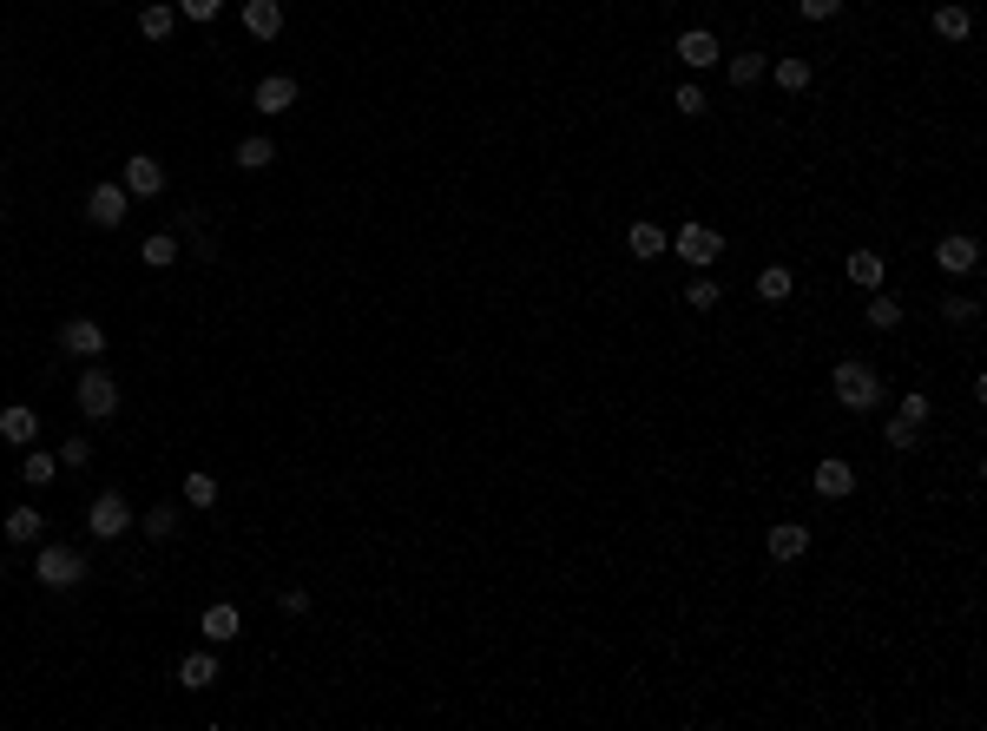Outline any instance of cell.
Segmentation results:
<instances>
[{
    "mask_svg": "<svg viewBox=\"0 0 987 731\" xmlns=\"http://www.w3.org/2000/svg\"><path fill=\"white\" fill-rule=\"evenodd\" d=\"M836 402H843V409H876L882 402V376L869 363H843L836 369Z\"/></svg>",
    "mask_w": 987,
    "mask_h": 731,
    "instance_id": "cell-1",
    "label": "cell"
},
{
    "mask_svg": "<svg viewBox=\"0 0 987 731\" xmlns=\"http://www.w3.org/2000/svg\"><path fill=\"white\" fill-rule=\"evenodd\" d=\"M224 0H178V20H218Z\"/></svg>",
    "mask_w": 987,
    "mask_h": 731,
    "instance_id": "cell-33",
    "label": "cell"
},
{
    "mask_svg": "<svg viewBox=\"0 0 987 731\" xmlns=\"http://www.w3.org/2000/svg\"><path fill=\"white\" fill-rule=\"evenodd\" d=\"M974 317H981V310H974V297H955V303H948V323H974Z\"/></svg>",
    "mask_w": 987,
    "mask_h": 731,
    "instance_id": "cell-38",
    "label": "cell"
},
{
    "mask_svg": "<svg viewBox=\"0 0 987 731\" xmlns=\"http://www.w3.org/2000/svg\"><path fill=\"white\" fill-rule=\"evenodd\" d=\"M678 112H685V119H698V112H705V93H698V86H678V99H672Z\"/></svg>",
    "mask_w": 987,
    "mask_h": 731,
    "instance_id": "cell-36",
    "label": "cell"
},
{
    "mask_svg": "<svg viewBox=\"0 0 987 731\" xmlns=\"http://www.w3.org/2000/svg\"><path fill=\"white\" fill-rule=\"evenodd\" d=\"M40 534H47V521H40V508H14V514H7V541L33 547Z\"/></svg>",
    "mask_w": 987,
    "mask_h": 731,
    "instance_id": "cell-20",
    "label": "cell"
},
{
    "mask_svg": "<svg viewBox=\"0 0 987 731\" xmlns=\"http://www.w3.org/2000/svg\"><path fill=\"white\" fill-rule=\"evenodd\" d=\"M270 159H277V145H270V139H244V145H237V172H264Z\"/></svg>",
    "mask_w": 987,
    "mask_h": 731,
    "instance_id": "cell-22",
    "label": "cell"
},
{
    "mask_svg": "<svg viewBox=\"0 0 987 731\" xmlns=\"http://www.w3.org/2000/svg\"><path fill=\"white\" fill-rule=\"evenodd\" d=\"M757 297H764V303H784V297H790V271H784V264L757 271Z\"/></svg>",
    "mask_w": 987,
    "mask_h": 731,
    "instance_id": "cell-27",
    "label": "cell"
},
{
    "mask_svg": "<svg viewBox=\"0 0 987 731\" xmlns=\"http://www.w3.org/2000/svg\"><path fill=\"white\" fill-rule=\"evenodd\" d=\"M665 244H672V238H665L658 224H632V257H658Z\"/></svg>",
    "mask_w": 987,
    "mask_h": 731,
    "instance_id": "cell-28",
    "label": "cell"
},
{
    "mask_svg": "<svg viewBox=\"0 0 987 731\" xmlns=\"http://www.w3.org/2000/svg\"><path fill=\"white\" fill-rule=\"evenodd\" d=\"M770 80L784 86V93H803V86H810V60H790L784 53V60H770Z\"/></svg>",
    "mask_w": 987,
    "mask_h": 731,
    "instance_id": "cell-21",
    "label": "cell"
},
{
    "mask_svg": "<svg viewBox=\"0 0 987 731\" xmlns=\"http://www.w3.org/2000/svg\"><path fill=\"white\" fill-rule=\"evenodd\" d=\"M902 422H915V429H922V422H928V396H909V402H902Z\"/></svg>",
    "mask_w": 987,
    "mask_h": 731,
    "instance_id": "cell-39",
    "label": "cell"
},
{
    "mask_svg": "<svg viewBox=\"0 0 987 731\" xmlns=\"http://www.w3.org/2000/svg\"><path fill=\"white\" fill-rule=\"evenodd\" d=\"M237 626H244V620H237V606H231V600H211V606H204V639H211V646L237 639Z\"/></svg>",
    "mask_w": 987,
    "mask_h": 731,
    "instance_id": "cell-16",
    "label": "cell"
},
{
    "mask_svg": "<svg viewBox=\"0 0 987 731\" xmlns=\"http://www.w3.org/2000/svg\"><path fill=\"white\" fill-rule=\"evenodd\" d=\"M882 442H889V448H902V455H909V448L922 442V429H915V422H889V435H882Z\"/></svg>",
    "mask_w": 987,
    "mask_h": 731,
    "instance_id": "cell-34",
    "label": "cell"
},
{
    "mask_svg": "<svg viewBox=\"0 0 987 731\" xmlns=\"http://www.w3.org/2000/svg\"><path fill=\"white\" fill-rule=\"evenodd\" d=\"M290 106H297V80H290V73H264V80H257V112L277 119V112H290Z\"/></svg>",
    "mask_w": 987,
    "mask_h": 731,
    "instance_id": "cell-9",
    "label": "cell"
},
{
    "mask_svg": "<svg viewBox=\"0 0 987 731\" xmlns=\"http://www.w3.org/2000/svg\"><path fill=\"white\" fill-rule=\"evenodd\" d=\"M86 527H93V534H99V541H119V534H126V527H132V508H126V494H99V501H93V508H86Z\"/></svg>",
    "mask_w": 987,
    "mask_h": 731,
    "instance_id": "cell-4",
    "label": "cell"
},
{
    "mask_svg": "<svg viewBox=\"0 0 987 731\" xmlns=\"http://www.w3.org/2000/svg\"><path fill=\"white\" fill-rule=\"evenodd\" d=\"M764 73H770L764 53H737V60H731V86H757Z\"/></svg>",
    "mask_w": 987,
    "mask_h": 731,
    "instance_id": "cell-25",
    "label": "cell"
},
{
    "mask_svg": "<svg viewBox=\"0 0 987 731\" xmlns=\"http://www.w3.org/2000/svg\"><path fill=\"white\" fill-rule=\"evenodd\" d=\"M244 33L277 40V33H283V7H277V0H244Z\"/></svg>",
    "mask_w": 987,
    "mask_h": 731,
    "instance_id": "cell-14",
    "label": "cell"
},
{
    "mask_svg": "<svg viewBox=\"0 0 987 731\" xmlns=\"http://www.w3.org/2000/svg\"><path fill=\"white\" fill-rule=\"evenodd\" d=\"M928 27H935L941 40H968L974 14H968V7H955V0H948V7H935V20H928Z\"/></svg>",
    "mask_w": 987,
    "mask_h": 731,
    "instance_id": "cell-17",
    "label": "cell"
},
{
    "mask_svg": "<svg viewBox=\"0 0 987 731\" xmlns=\"http://www.w3.org/2000/svg\"><path fill=\"white\" fill-rule=\"evenodd\" d=\"M678 60H685V66H711V60H718V40H711L705 27H691L685 40H678Z\"/></svg>",
    "mask_w": 987,
    "mask_h": 731,
    "instance_id": "cell-18",
    "label": "cell"
},
{
    "mask_svg": "<svg viewBox=\"0 0 987 731\" xmlns=\"http://www.w3.org/2000/svg\"><path fill=\"white\" fill-rule=\"evenodd\" d=\"M803 554H810V527L803 521L770 527V560H803Z\"/></svg>",
    "mask_w": 987,
    "mask_h": 731,
    "instance_id": "cell-13",
    "label": "cell"
},
{
    "mask_svg": "<svg viewBox=\"0 0 987 731\" xmlns=\"http://www.w3.org/2000/svg\"><path fill=\"white\" fill-rule=\"evenodd\" d=\"M895 323H902V303H895V297L869 303V330H895Z\"/></svg>",
    "mask_w": 987,
    "mask_h": 731,
    "instance_id": "cell-31",
    "label": "cell"
},
{
    "mask_svg": "<svg viewBox=\"0 0 987 731\" xmlns=\"http://www.w3.org/2000/svg\"><path fill=\"white\" fill-rule=\"evenodd\" d=\"M60 461H66V468H86V461H93V442H86V435H73V442L60 448Z\"/></svg>",
    "mask_w": 987,
    "mask_h": 731,
    "instance_id": "cell-35",
    "label": "cell"
},
{
    "mask_svg": "<svg viewBox=\"0 0 987 731\" xmlns=\"http://www.w3.org/2000/svg\"><path fill=\"white\" fill-rule=\"evenodd\" d=\"M218 501V475H185V508H211Z\"/></svg>",
    "mask_w": 987,
    "mask_h": 731,
    "instance_id": "cell-29",
    "label": "cell"
},
{
    "mask_svg": "<svg viewBox=\"0 0 987 731\" xmlns=\"http://www.w3.org/2000/svg\"><path fill=\"white\" fill-rule=\"evenodd\" d=\"M685 303H691V310H718V284H711V277H691Z\"/></svg>",
    "mask_w": 987,
    "mask_h": 731,
    "instance_id": "cell-32",
    "label": "cell"
},
{
    "mask_svg": "<svg viewBox=\"0 0 987 731\" xmlns=\"http://www.w3.org/2000/svg\"><path fill=\"white\" fill-rule=\"evenodd\" d=\"M139 257H145V264H152V271H165V264H172V257H178V238H172V231H152Z\"/></svg>",
    "mask_w": 987,
    "mask_h": 731,
    "instance_id": "cell-26",
    "label": "cell"
},
{
    "mask_svg": "<svg viewBox=\"0 0 987 731\" xmlns=\"http://www.w3.org/2000/svg\"><path fill=\"white\" fill-rule=\"evenodd\" d=\"M79 415H86V422H112V415H119V382H112L106 369H86V376H79Z\"/></svg>",
    "mask_w": 987,
    "mask_h": 731,
    "instance_id": "cell-2",
    "label": "cell"
},
{
    "mask_svg": "<svg viewBox=\"0 0 987 731\" xmlns=\"http://www.w3.org/2000/svg\"><path fill=\"white\" fill-rule=\"evenodd\" d=\"M882 271H889V264H882L876 251H856V257H849V277H856L862 290H876V284H882Z\"/></svg>",
    "mask_w": 987,
    "mask_h": 731,
    "instance_id": "cell-24",
    "label": "cell"
},
{
    "mask_svg": "<svg viewBox=\"0 0 987 731\" xmlns=\"http://www.w3.org/2000/svg\"><path fill=\"white\" fill-rule=\"evenodd\" d=\"M0 435H7V442H20V448H27L33 435H40V415H33L27 402H7V409H0Z\"/></svg>",
    "mask_w": 987,
    "mask_h": 731,
    "instance_id": "cell-15",
    "label": "cell"
},
{
    "mask_svg": "<svg viewBox=\"0 0 987 731\" xmlns=\"http://www.w3.org/2000/svg\"><path fill=\"white\" fill-rule=\"evenodd\" d=\"M935 264H941V271H948V277H968L974 264H981V244H974L968 231H948V238L935 244Z\"/></svg>",
    "mask_w": 987,
    "mask_h": 731,
    "instance_id": "cell-6",
    "label": "cell"
},
{
    "mask_svg": "<svg viewBox=\"0 0 987 731\" xmlns=\"http://www.w3.org/2000/svg\"><path fill=\"white\" fill-rule=\"evenodd\" d=\"M20 481H33V488H47V481H53V455H40V448H33V455L20 461Z\"/></svg>",
    "mask_w": 987,
    "mask_h": 731,
    "instance_id": "cell-30",
    "label": "cell"
},
{
    "mask_svg": "<svg viewBox=\"0 0 987 731\" xmlns=\"http://www.w3.org/2000/svg\"><path fill=\"white\" fill-rule=\"evenodd\" d=\"M810 481H816V494H823V501H843V494L856 488V468L830 455V461H816V475H810Z\"/></svg>",
    "mask_w": 987,
    "mask_h": 731,
    "instance_id": "cell-11",
    "label": "cell"
},
{
    "mask_svg": "<svg viewBox=\"0 0 987 731\" xmlns=\"http://www.w3.org/2000/svg\"><path fill=\"white\" fill-rule=\"evenodd\" d=\"M178 685H185V692H211V685H218V652H211V646L191 652L185 666H178Z\"/></svg>",
    "mask_w": 987,
    "mask_h": 731,
    "instance_id": "cell-12",
    "label": "cell"
},
{
    "mask_svg": "<svg viewBox=\"0 0 987 731\" xmlns=\"http://www.w3.org/2000/svg\"><path fill=\"white\" fill-rule=\"evenodd\" d=\"M119 185H126L132 198H158V191H165V165L145 159V152H132V159H126V178H119Z\"/></svg>",
    "mask_w": 987,
    "mask_h": 731,
    "instance_id": "cell-8",
    "label": "cell"
},
{
    "mask_svg": "<svg viewBox=\"0 0 987 731\" xmlns=\"http://www.w3.org/2000/svg\"><path fill=\"white\" fill-rule=\"evenodd\" d=\"M843 14V0H803V20H836Z\"/></svg>",
    "mask_w": 987,
    "mask_h": 731,
    "instance_id": "cell-37",
    "label": "cell"
},
{
    "mask_svg": "<svg viewBox=\"0 0 987 731\" xmlns=\"http://www.w3.org/2000/svg\"><path fill=\"white\" fill-rule=\"evenodd\" d=\"M126 205H132L126 185H93L86 191V218H93L99 231H119V224H126Z\"/></svg>",
    "mask_w": 987,
    "mask_h": 731,
    "instance_id": "cell-5",
    "label": "cell"
},
{
    "mask_svg": "<svg viewBox=\"0 0 987 731\" xmlns=\"http://www.w3.org/2000/svg\"><path fill=\"white\" fill-rule=\"evenodd\" d=\"M145 534H152V541H172L178 534V501H158V508L145 514Z\"/></svg>",
    "mask_w": 987,
    "mask_h": 731,
    "instance_id": "cell-23",
    "label": "cell"
},
{
    "mask_svg": "<svg viewBox=\"0 0 987 731\" xmlns=\"http://www.w3.org/2000/svg\"><path fill=\"white\" fill-rule=\"evenodd\" d=\"M172 27H178V7H165V0H152L139 14V33L145 40H172Z\"/></svg>",
    "mask_w": 987,
    "mask_h": 731,
    "instance_id": "cell-19",
    "label": "cell"
},
{
    "mask_svg": "<svg viewBox=\"0 0 987 731\" xmlns=\"http://www.w3.org/2000/svg\"><path fill=\"white\" fill-rule=\"evenodd\" d=\"M60 350H66V356H99V350H106V330H99L93 317H73V323L60 330Z\"/></svg>",
    "mask_w": 987,
    "mask_h": 731,
    "instance_id": "cell-10",
    "label": "cell"
},
{
    "mask_svg": "<svg viewBox=\"0 0 987 731\" xmlns=\"http://www.w3.org/2000/svg\"><path fill=\"white\" fill-rule=\"evenodd\" d=\"M33 573H40V580H47L53 593H66V587H79V580H86V560L73 554V547H40V560H33Z\"/></svg>",
    "mask_w": 987,
    "mask_h": 731,
    "instance_id": "cell-3",
    "label": "cell"
},
{
    "mask_svg": "<svg viewBox=\"0 0 987 731\" xmlns=\"http://www.w3.org/2000/svg\"><path fill=\"white\" fill-rule=\"evenodd\" d=\"M672 244H678V257H685V264H718V251H724V238L711 231V224H685Z\"/></svg>",
    "mask_w": 987,
    "mask_h": 731,
    "instance_id": "cell-7",
    "label": "cell"
}]
</instances>
